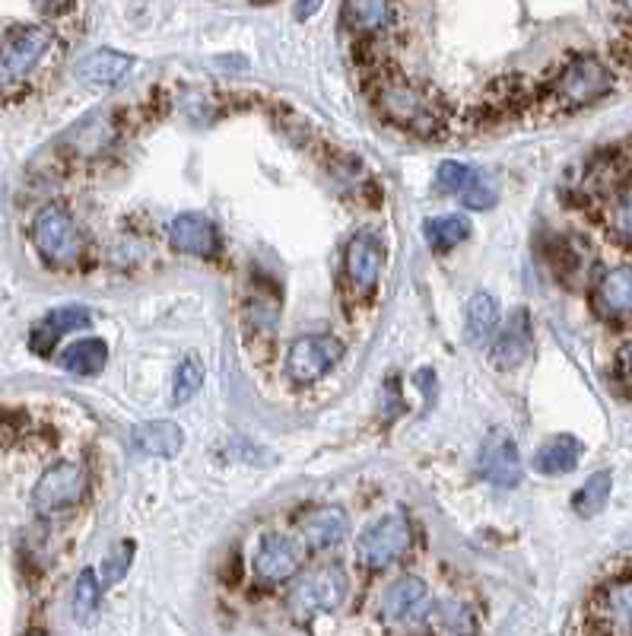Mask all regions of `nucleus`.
I'll list each match as a JSON object with an SVG mask.
<instances>
[{
	"label": "nucleus",
	"mask_w": 632,
	"mask_h": 636,
	"mask_svg": "<svg viewBox=\"0 0 632 636\" xmlns=\"http://www.w3.org/2000/svg\"><path fill=\"white\" fill-rule=\"evenodd\" d=\"M575 198L610 243L632 252V141L595 153L575 182Z\"/></svg>",
	"instance_id": "1"
},
{
	"label": "nucleus",
	"mask_w": 632,
	"mask_h": 636,
	"mask_svg": "<svg viewBox=\"0 0 632 636\" xmlns=\"http://www.w3.org/2000/svg\"><path fill=\"white\" fill-rule=\"evenodd\" d=\"M365 99H369L372 112L379 115V122L392 124L410 137L436 141V137H445V131L452 124L445 99L420 80L400 74L397 67L369 70L365 74Z\"/></svg>",
	"instance_id": "2"
},
{
	"label": "nucleus",
	"mask_w": 632,
	"mask_h": 636,
	"mask_svg": "<svg viewBox=\"0 0 632 636\" xmlns=\"http://www.w3.org/2000/svg\"><path fill=\"white\" fill-rule=\"evenodd\" d=\"M617 87V70L598 55H575L560 64L538 90H528V109L538 119H566L588 105H598Z\"/></svg>",
	"instance_id": "3"
},
{
	"label": "nucleus",
	"mask_w": 632,
	"mask_h": 636,
	"mask_svg": "<svg viewBox=\"0 0 632 636\" xmlns=\"http://www.w3.org/2000/svg\"><path fill=\"white\" fill-rule=\"evenodd\" d=\"M385 268V252L379 236L357 233L343 248V265H340V293L350 319H360V312L375 300V290L382 283Z\"/></svg>",
	"instance_id": "4"
},
{
	"label": "nucleus",
	"mask_w": 632,
	"mask_h": 636,
	"mask_svg": "<svg viewBox=\"0 0 632 636\" xmlns=\"http://www.w3.org/2000/svg\"><path fill=\"white\" fill-rule=\"evenodd\" d=\"M32 245L52 268H70L83 255V233L60 204H45L32 216Z\"/></svg>",
	"instance_id": "5"
},
{
	"label": "nucleus",
	"mask_w": 632,
	"mask_h": 636,
	"mask_svg": "<svg viewBox=\"0 0 632 636\" xmlns=\"http://www.w3.org/2000/svg\"><path fill=\"white\" fill-rule=\"evenodd\" d=\"M414 545V525L404 515L388 513L369 522L357 538V560L365 570H385Z\"/></svg>",
	"instance_id": "6"
},
{
	"label": "nucleus",
	"mask_w": 632,
	"mask_h": 636,
	"mask_svg": "<svg viewBox=\"0 0 632 636\" xmlns=\"http://www.w3.org/2000/svg\"><path fill=\"white\" fill-rule=\"evenodd\" d=\"M588 631L595 636H632V570H620L595 589Z\"/></svg>",
	"instance_id": "7"
},
{
	"label": "nucleus",
	"mask_w": 632,
	"mask_h": 636,
	"mask_svg": "<svg viewBox=\"0 0 632 636\" xmlns=\"http://www.w3.org/2000/svg\"><path fill=\"white\" fill-rule=\"evenodd\" d=\"M55 48V35L42 26H20L0 42V90L20 87L45 55Z\"/></svg>",
	"instance_id": "8"
},
{
	"label": "nucleus",
	"mask_w": 632,
	"mask_h": 636,
	"mask_svg": "<svg viewBox=\"0 0 632 636\" xmlns=\"http://www.w3.org/2000/svg\"><path fill=\"white\" fill-rule=\"evenodd\" d=\"M347 592H350V579L343 573V567L325 564V567H315L302 579H296V585L290 592V607H293L296 617L331 614V611L343 605Z\"/></svg>",
	"instance_id": "9"
},
{
	"label": "nucleus",
	"mask_w": 632,
	"mask_h": 636,
	"mask_svg": "<svg viewBox=\"0 0 632 636\" xmlns=\"http://www.w3.org/2000/svg\"><path fill=\"white\" fill-rule=\"evenodd\" d=\"M83 493H87V468L77 461H55L38 478V484L32 490V503L38 515L52 518L83 503Z\"/></svg>",
	"instance_id": "10"
},
{
	"label": "nucleus",
	"mask_w": 632,
	"mask_h": 636,
	"mask_svg": "<svg viewBox=\"0 0 632 636\" xmlns=\"http://www.w3.org/2000/svg\"><path fill=\"white\" fill-rule=\"evenodd\" d=\"M436 614V602L429 585L420 576H400L382 595V617L397 631H414L422 627Z\"/></svg>",
	"instance_id": "11"
},
{
	"label": "nucleus",
	"mask_w": 632,
	"mask_h": 636,
	"mask_svg": "<svg viewBox=\"0 0 632 636\" xmlns=\"http://www.w3.org/2000/svg\"><path fill=\"white\" fill-rule=\"evenodd\" d=\"M591 312L607 325H632V261L598 271L591 280Z\"/></svg>",
	"instance_id": "12"
},
{
	"label": "nucleus",
	"mask_w": 632,
	"mask_h": 636,
	"mask_svg": "<svg viewBox=\"0 0 632 636\" xmlns=\"http://www.w3.org/2000/svg\"><path fill=\"white\" fill-rule=\"evenodd\" d=\"M343 357V344L334 334H302L286 350V376L293 382H318Z\"/></svg>",
	"instance_id": "13"
},
{
	"label": "nucleus",
	"mask_w": 632,
	"mask_h": 636,
	"mask_svg": "<svg viewBox=\"0 0 632 636\" xmlns=\"http://www.w3.org/2000/svg\"><path fill=\"white\" fill-rule=\"evenodd\" d=\"M302 560H305V545L300 538L283 532H268L255 547L251 567L264 585H283L300 576Z\"/></svg>",
	"instance_id": "14"
},
{
	"label": "nucleus",
	"mask_w": 632,
	"mask_h": 636,
	"mask_svg": "<svg viewBox=\"0 0 632 636\" xmlns=\"http://www.w3.org/2000/svg\"><path fill=\"white\" fill-rule=\"evenodd\" d=\"M169 245L194 258H213L219 252V230L204 213H179L169 223Z\"/></svg>",
	"instance_id": "15"
},
{
	"label": "nucleus",
	"mask_w": 632,
	"mask_h": 636,
	"mask_svg": "<svg viewBox=\"0 0 632 636\" xmlns=\"http://www.w3.org/2000/svg\"><path fill=\"white\" fill-rule=\"evenodd\" d=\"M397 20L394 0H347L343 3V30L357 42H375L388 35Z\"/></svg>",
	"instance_id": "16"
},
{
	"label": "nucleus",
	"mask_w": 632,
	"mask_h": 636,
	"mask_svg": "<svg viewBox=\"0 0 632 636\" xmlns=\"http://www.w3.org/2000/svg\"><path fill=\"white\" fill-rule=\"evenodd\" d=\"M350 518L340 506H321L302 518V545L305 550H334L347 542Z\"/></svg>",
	"instance_id": "17"
},
{
	"label": "nucleus",
	"mask_w": 632,
	"mask_h": 636,
	"mask_svg": "<svg viewBox=\"0 0 632 636\" xmlns=\"http://www.w3.org/2000/svg\"><path fill=\"white\" fill-rule=\"evenodd\" d=\"M481 475L496 487H515L521 481V458L518 446L506 433H493L481 453Z\"/></svg>",
	"instance_id": "18"
},
{
	"label": "nucleus",
	"mask_w": 632,
	"mask_h": 636,
	"mask_svg": "<svg viewBox=\"0 0 632 636\" xmlns=\"http://www.w3.org/2000/svg\"><path fill=\"white\" fill-rule=\"evenodd\" d=\"M90 325V312L83 305H64V309H55L52 315H45L30 334V347L38 354V357H48L64 334L80 332Z\"/></svg>",
	"instance_id": "19"
},
{
	"label": "nucleus",
	"mask_w": 632,
	"mask_h": 636,
	"mask_svg": "<svg viewBox=\"0 0 632 636\" xmlns=\"http://www.w3.org/2000/svg\"><path fill=\"white\" fill-rule=\"evenodd\" d=\"M531 354V319L524 309H518L512 315V322L499 332L496 344H493V366L509 372L524 364V357Z\"/></svg>",
	"instance_id": "20"
},
{
	"label": "nucleus",
	"mask_w": 632,
	"mask_h": 636,
	"mask_svg": "<svg viewBox=\"0 0 632 636\" xmlns=\"http://www.w3.org/2000/svg\"><path fill=\"white\" fill-rule=\"evenodd\" d=\"M276 315H280V303L276 293H264L261 287L251 290L245 297V309H241V322H245V334L258 337L261 350H271L273 334H276Z\"/></svg>",
	"instance_id": "21"
},
{
	"label": "nucleus",
	"mask_w": 632,
	"mask_h": 636,
	"mask_svg": "<svg viewBox=\"0 0 632 636\" xmlns=\"http://www.w3.org/2000/svg\"><path fill=\"white\" fill-rule=\"evenodd\" d=\"M131 67H134V58L112 52V48H99V52H92L90 58L80 62L77 77L90 87H115L131 74Z\"/></svg>",
	"instance_id": "22"
},
{
	"label": "nucleus",
	"mask_w": 632,
	"mask_h": 636,
	"mask_svg": "<svg viewBox=\"0 0 632 636\" xmlns=\"http://www.w3.org/2000/svg\"><path fill=\"white\" fill-rule=\"evenodd\" d=\"M582 443L575 436H553L546 439L541 449L534 453V471L556 478V475H569L575 471V465L582 461Z\"/></svg>",
	"instance_id": "23"
},
{
	"label": "nucleus",
	"mask_w": 632,
	"mask_h": 636,
	"mask_svg": "<svg viewBox=\"0 0 632 636\" xmlns=\"http://www.w3.org/2000/svg\"><path fill=\"white\" fill-rule=\"evenodd\" d=\"M60 369H67L70 376H95L109 364V344L99 337H83L70 347H64L58 357Z\"/></svg>",
	"instance_id": "24"
},
{
	"label": "nucleus",
	"mask_w": 632,
	"mask_h": 636,
	"mask_svg": "<svg viewBox=\"0 0 632 636\" xmlns=\"http://www.w3.org/2000/svg\"><path fill=\"white\" fill-rule=\"evenodd\" d=\"M134 446L147 455L172 458V455H179L181 446H184V433H181L179 424H172V421H153V424H144L134 429Z\"/></svg>",
	"instance_id": "25"
},
{
	"label": "nucleus",
	"mask_w": 632,
	"mask_h": 636,
	"mask_svg": "<svg viewBox=\"0 0 632 636\" xmlns=\"http://www.w3.org/2000/svg\"><path fill=\"white\" fill-rule=\"evenodd\" d=\"M499 328V303L496 297L489 293H474L471 303H467V312H464V334L471 344H483L489 341V334H496Z\"/></svg>",
	"instance_id": "26"
},
{
	"label": "nucleus",
	"mask_w": 632,
	"mask_h": 636,
	"mask_svg": "<svg viewBox=\"0 0 632 636\" xmlns=\"http://www.w3.org/2000/svg\"><path fill=\"white\" fill-rule=\"evenodd\" d=\"M422 236L429 248L436 252H452L454 245H461L467 236H471V223L458 213H449V216H429L422 223Z\"/></svg>",
	"instance_id": "27"
},
{
	"label": "nucleus",
	"mask_w": 632,
	"mask_h": 636,
	"mask_svg": "<svg viewBox=\"0 0 632 636\" xmlns=\"http://www.w3.org/2000/svg\"><path fill=\"white\" fill-rule=\"evenodd\" d=\"M610 487H613V478H610V471H598V475H591L585 484L575 490L573 496V510L578 515H585V518H591V515H598L607 506V500H610Z\"/></svg>",
	"instance_id": "28"
},
{
	"label": "nucleus",
	"mask_w": 632,
	"mask_h": 636,
	"mask_svg": "<svg viewBox=\"0 0 632 636\" xmlns=\"http://www.w3.org/2000/svg\"><path fill=\"white\" fill-rule=\"evenodd\" d=\"M477 176H481L477 169H471V166H464V163H454V159H445V163L436 169V191H439V194L461 198V194L467 191V185L474 182Z\"/></svg>",
	"instance_id": "29"
},
{
	"label": "nucleus",
	"mask_w": 632,
	"mask_h": 636,
	"mask_svg": "<svg viewBox=\"0 0 632 636\" xmlns=\"http://www.w3.org/2000/svg\"><path fill=\"white\" fill-rule=\"evenodd\" d=\"M201 386H204V366L198 357H188L184 364L176 369V382H172V401L176 404H184V401H191L194 394L201 392Z\"/></svg>",
	"instance_id": "30"
},
{
	"label": "nucleus",
	"mask_w": 632,
	"mask_h": 636,
	"mask_svg": "<svg viewBox=\"0 0 632 636\" xmlns=\"http://www.w3.org/2000/svg\"><path fill=\"white\" fill-rule=\"evenodd\" d=\"M436 611L442 627L452 636H477V617L464 602H442Z\"/></svg>",
	"instance_id": "31"
},
{
	"label": "nucleus",
	"mask_w": 632,
	"mask_h": 636,
	"mask_svg": "<svg viewBox=\"0 0 632 636\" xmlns=\"http://www.w3.org/2000/svg\"><path fill=\"white\" fill-rule=\"evenodd\" d=\"M99 595H102V589H99L95 573L83 570L80 579H77V585H74V617L77 621H92V614L99 607Z\"/></svg>",
	"instance_id": "32"
},
{
	"label": "nucleus",
	"mask_w": 632,
	"mask_h": 636,
	"mask_svg": "<svg viewBox=\"0 0 632 636\" xmlns=\"http://www.w3.org/2000/svg\"><path fill=\"white\" fill-rule=\"evenodd\" d=\"M458 201H461L464 208H471V211H486V208H493V204H496V191L483 182V176H477L474 182L467 185V191H464Z\"/></svg>",
	"instance_id": "33"
},
{
	"label": "nucleus",
	"mask_w": 632,
	"mask_h": 636,
	"mask_svg": "<svg viewBox=\"0 0 632 636\" xmlns=\"http://www.w3.org/2000/svg\"><path fill=\"white\" fill-rule=\"evenodd\" d=\"M131 560H134V545L124 542L115 554H109L105 567H102V579H105V582H119V579H124L127 567H131Z\"/></svg>",
	"instance_id": "34"
},
{
	"label": "nucleus",
	"mask_w": 632,
	"mask_h": 636,
	"mask_svg": "<svg viewBox=\"0 0 632 636\" xmlns=\"http://www.w3.org/2000/svg\"><path fill=\"white\" fill-rule=\"evenodd\" d=\"M613 376L620 382V389L627 394H632V334L620 344L617 350V360H613Z\"/></svg>",
	"instance_id": "35"
},
{
	"label": "nucleus",
	"mask_w": 632,
	"mask_h": 636,
	"mask_svg": "<svg viewBox=\"0 0 632 636\" xmlns=\"http://www.w3.org/2000/svg\"><path fill=\"white\" fill-rule=\"evenodd\" d=\"M325 0H296V20H312L321 10Z\"/></svg>",
	"instance_id": "36"
},
{
	"label": "nucleus",
	"mask_w": 632,
	"mask_h": 636,
	"mask_svg": "<svg viewBox=\"0 0 632 636\" xmlns=\"http://www.w3.org/2000/svg\"><path fill=\"white\" fill-rule=\"evenodd\" d=\"M35 7L42 13H67L74 7V0H35Z\"/></svg>",
	"instance_id": "37"
},
{
	"label": "nucleus",
	"mask_w": 632,
	"mask_h": 636,
	"mask_svg": "<svg viewBox=\"0 0 632 636\" xmlns=\"http://www.w3.org/2000/svg\"><path fill=\"white\" fill-rule=\"evenodd\" d=\"M617 13H620V20L632 30V0H617Z\"/></svg>",
	"instance_id": "38"
},
{
	"label": "nucleus",
	"mask_w": 632,
	"mask_h": 636,
	"mask_svg": "<svg viewBox=\"0 0 632 636\" xmlns=\"http://www.w3.org/2000/svg\"><path fill=\"white\" fill-rule=\"evenodd\" d=\"M32 636H42V634H32Z\"/></svg>",
	"instance_id": "39"
}]
</instances>
